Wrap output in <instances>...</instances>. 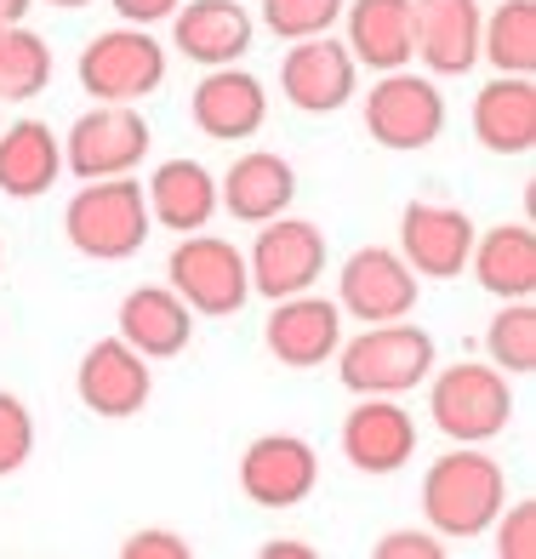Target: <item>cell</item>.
I'll list each match as a JSON object with an SVG mask.
<instances>
[{
    "instance_id": "1",
    "label": "cell",
    "mask_w": 536,
    "mask_h": 559,
    "mask_svg": "<svg viewBox=\"0 0 536 559\" xmlns=\"http://www.w3.org/2000/svg\"><path fill=\"white\" fill-rule=\"evenodd\" d=\"M502 502H508V474L491 451L456 445V451L433 456L422 474V520L445 543L485 537L491 520L502 514Z\"/></svg>"
},
{
    "instance_id": "2",
    "label": "cell",
    "mask_w": 536,
    "mask_h": 559,
    "mask_svg": "<svg viewBox=\"0 0 536 559\" xmlns=\"http://www.w3.org/2000/svg\"><path fill=\"white\" fill-rule=\"evenodd\" d=\"M148 228V200L138 177H92V183L74 189V200L63 206V235L69 246L92 263H126L138 258Z\"/></svg>"
},
{
    "instance_id": "3",
    "label": "cell",
    "mask_w": 536,
    "mask_h": 559,
    "mask_svg": "<svg viewBox=\"0 0 536 559\" xmlns=\"http://www.w3.org/2000/svg\"><path fill=\"white\" fill-rule=\"evenodd\" d=\"M337 377L348 394H412L428 383L433 360H440V348L422 325L412 320H382V325H366L360 337L337 343Z\"/></svg>"
},
{
    "instance_id": "4",
    "label": "cell",
    "mask_w": 536,
    "mask_h": 559,
    "mask_svg": "<svg viewBox=\"0 0 536 559\" xmlns=\"http://www.w3.org/2000/svg\"><path fill=\"white\" fill-rule=\"evenodd\" d=\"M428 417L451 445H485L514 423V389L491 360H456L428 371Z\"/></svg>"
},
{
    "instance_id": "5",
    "label": "cell",
    "mask_w": 536,
    "mask_h": 559,
    "mask_svg": "<svg viewBox=\"0 0 536 559\" xmlns=\"http://www.w3.org/2000/svg\"><path fill=\"white\" fill-rule=\"evenodd\" d=\"M74 74H81V92L92 104H143L166 86V46L138 23L104 29L81 46Z\"/></svg>"
},
{
    "instance_id": "6",
    "label": "cell",
    "mask_w": 536,
    "mask_h": 559,
    "mask_svg": "<svg viewBox=\"0 0 536 559\" xmlns=\"http://www.w3.org/2000/svg\"><path fill=\"white\" fill-rule=\"evenodd\" d=\"M166 286L189 302L194 314H212V320H228L246 309L251 297V269H246V251L223 235H206L194 228L171 246L166 258Z\"/></svg>"
},
{
    "instance_id": "7",
    "label": "cell",
    "mask_w": 536,
    "mask_h": 559,
    "mask_svg": "<svg viewBox=\"0 0 536 559\" xmlns=\"http://www.w3.org/2000/svg\"><path fill=\"white\" fill-rule=\"evenodd\" d=\"M366 132L377 148L417 155L445 132V92L433 86V74H417L412 63L377 74V86L366 92Z\"/></svg>"
},
{
    "instance_id": "8",
    "label": "cell",
    "mask_w": 536,
    "mask_h": 559,
    "mask_svg": "<svg viewBox=\"0 0 536 559\" xmlns=\"http://www.w3.org/2000/svg\"><path fill=\"white\" fill-rule=\"evenodd\" d=\"M148 143H155V132L138 115V104H97L69 126L63 171L81 177V183H92V177H126L143 166Z\"/></svg>"
},
{
    "instance_id": "9",
    "label": "cell",
    "mask_w": 536,
    "mask_h": 559,
    "mask_svg": "<svg viewBox=\"0 0 536 559\" xmlns=\"http://www.w3.org/2000/svg\"><path fill=\"white\" fill-rule=\"evenodd\" d=\"M246 269H251V292L269 297V302L314 292V280L325 274V235H320V223L286 217V212L258 223V240H251V251H246Z\"/></svg>"
},
{
    "instance_id": "10",
    "label": "cell",
    "mask_w": 536,
    "mask_h": 559,
    "mask_svg": "<svg viewBox=\"0 0 536 559\" xmlns=\"http://www.w3.org/2000/svg\"><path fill=\"white\" fill-rule=\"evenodd\" d=\"M337 309L354 314L360 325L405 320L417 314V274L394 246H360L337 269Z\"/></svg>"
},
{
    "instance_id": "11",
    "label": "cell",
    "mask_w": 536,
    "mask_h": 559,
    "mask_svg": "<svg viewBox=\"0 0 536 559\" xmlns=\"http://www.w3.org/2000/svg\"><path fill=\"white\" fill-rule=\"evenodd\" d=\"M354 86H360V63L331 35L291 40V52L279 58V97L302 115H337L354 97Z\"/></svg>"
},
{
    "instance_id": "12",
    "label": "cell",
    "mask_w": 536,
    "mask_h": 559,
    "mask_svg": "<svg viewBox=\"0 0 536 559\" xmlns=\"http://www.w3.org/2000/svg\"><path fill=\"white\" fill-rule=\"evenodd\" d=\"M74 394H81V405L92 417H109V423H126L138 417L148 394H155V371H148V360L120 343V337H97L86 354H81V371H74Z\"/></svg>"
},
{
    "instance_id": "13",
    "label": "cell",
    "mask_w": 536,
    "mask_h": 559,
    "mask_svg": "<svg viewBox=\"0 0 536 559\" xmlns=\"http://www.w3.org/2000/svg\"><path fill=\"white\" fill-rule=\"evenodd\" d=\"M337 445L348 456V468H360L371 479L400 474L417 456V417L394 394H360V405L343 417Z\"/></svg>"
},
{
    "instance_id": "14",
    "label": "cell",
    "mask_w": 536,
    "mask_h": 559,
    "mask_svg": "<svg viewBox=\"0 0 536 559\" xmlns=\"http://www.w3.org/2000/svg\"><path fill=\"white\" fill-rule=\"evenodd\" d=\"M474 217L440 206V200H412L400 212V258L412 263L417 280H456L468 269V251H474Z\"/></svg>"
},
{
    "instance_id": "15",
    "label": "cell",
    "mask_w": 536,
    "mask_h": 559,
    "mask_svg": "<svg viewBox=\"0 0 536 559\" xmlns=\"http://www.w3.org/2000/svg\"><path fill=\"white\" fill-rule=\"evenodd\" d=\"M343 309L337 297H314V292H297V297H279L274 314L263 320V343L279 366L291 371H314L325 366L343 343Z\"/></svg>"
},
{
    "instance_id": "16",
    "label": "cell",
    "mask_w": 536,
    "mask_h": 559,
    "mask_svg": "<svg viewBox=\"0 0 536 559\" xmlns=\"http://www.w3.org/2000/svg\"><path fill=\"white\" fill-rule=\"evenodd\" d=\"M189 120H194L200 138H217V143L258 138L263 120H269V92H263L258 74H246L240 63L206 69L200 86L189 92Z\"/></svg>"
},
{
    "instance_id": "17",
    "label": "cell",
    "mask_w": 536,
    "mask_h": 559,
    "mask_svg": "<svg viewBox=\"0 0 536 559\" xmlns=\"http://www.w3.org/2000/svg\"><path fill=\"white\" fill-rule=\"evenodd\" d=\"M320 486V456L297 435H258L240 451V491L258 508H297Z\"/></svg>"
},
{
    "instance_id": "18",
    "label": "cell",
    "mask_w": 536,
    "mask_h": 559,
    "mask_svg": "<svg viewBox=\"0 0 536 559\" xmlns=\"http://www.w3.org/2000/svg\"><path fill=\"white\" fill-rule=\"evenodd\" d=\"M166 23H171V46L200 69L240 63L251 52V40H258V17L240 0H183Z\"/></svg>"
},
{
    "instance_id": "19",
    "label": "cell",
    "mask_w": 536,
    "mask_h": 559,
    "mask_svg": "<svg viewBox=\"0 0 536 559\" xmlns=\"http://www.w3.org/2000/svg\"><path fill=\"white\" fill-rule=\"evenodd\" d=\"M343 29H348V52L360 69L371 74H389L405 69L417 58V17H412V0H343Z\"/></svg>"
},
{
    "instance_id": "20",
    "label": "cell",
    "mask_w": 536,
    "mask_h": 559,
    "mask_svg": "<svg viewBox=\"0 0 536 559\" xmlns=\"http://www.w3.org/2000/svg\"><path fill=\"white\" fill-rule=\"evenodd\" d=\"M412 17L428 74H468L479 63V0H412Z\"/></svg>"
},
{
    "instance_id": "21",
    "label": "cell",
    "mask_w": 536,
    "mask_h": 559,
    "mask_svg": "<svg viewBox=\"0 0 536 559\" xmlns=\"http://www.w3.org/2000/svg\"><path fill=\"white\" fill-rule=\"evenodd\" d=\"M291 200H297V171L286 155H269V148H251L217 177V206H228L235 223H269L291 212Z\"/></svg>"
},
{
    "instance_id": "22",
    "label": "cell",
    "mask_w": 536,
    "mask_h": 559,
    "mask_svg": "<svg viewBox=\"0 0 536 559\" xmlns=\"http://www.w3.org/2000/svg\"><path fill=\"white\" fill-rule=\"evenodd\" d=\"M474 138L491 155H531L536 148V81L497 74L474 92Z\"/></svg>"
},
{
    "instance_id": "23",
    "label": "cell",
    "mask_w": 536,
    "mask_h": 559,
    "mask_svg": "<svg viewBox=\"0 0 536 559\" xmlns=\"http://www.w3.org/2000/svg\"><path fill=\"white\" fill-rule=\"evenodd\" d=\"M120 343H132L143 360H171L194 337V309L171 286H138L120 297Z\"/></svg>"
},
{
    "instance_id": "24",
    "label": "cell",
    "mask_w": 536,
    "mask_h": 559,
    "mask_svg": "<svg viewBox=\"0 0 536 559\" xmlns=\"http://www.w3.org/2000/svg\"><path fill=\"white\" fill-rule=\"evenodd\" d=\"M148 217L155 228H171V235H194V228H206L217 217V177L200 166V160H160L155 177H148Z\"/></svg>"
},
{
    "instance_id": "25",
    "label": "cell",
    "mask_w": 536,
    "mask_h": 559,
    "mask_svg": "<svg viewBox=\"0 0 536 559\" xmlns=\"http://www.w3.org/2000/svg\"><path fill=\"white\" fill-rule=\"evenodd\" d=\"M468 269L497 302L536 297V228L531 223H497L474 235Z\"/></svg>"
},
{
    "instance_id": "26",
    "label": "cell",
    "mask_w": 536,
    "mask_h": 559,
    "mask_svg": "<svg viewBox=\"0 0 536 559\" xmlns=\"http://www.w3.org/2000/svg\"><path fill=\"white\" fill-rule=\"evenodd\" d=\"M63 177V143L46 120H12L0 132V194L7 200H40Z\"/></svg>"
},
{
    "instance_id": "27",
    "label": "cell",
    "mask_w": 536,
    "mask_h": 559,
    "mask_svg": "<svg viewBox=\"0 0 536 559\" xmlns=\"http://www.w3.org/2000/svg\"><path fill=\"white\" fill-rule=\"evenodd\" d=\"M479 58L497 74H536V0H497L485 12Z\"/></svg>"
},
{
    "instance_id": "28",
    "label": "cell",
    "mask_w": 536,
    "mask_h": 559,
    "mask_svg": "<svg viewBox=\"0 0 536 559\" xmlns=\"http://www.w3.org/2000/svg\"><path fill=\"white\" fill-rule=\"evenodd\" d=\"M52 86V46L29 23L0 29V104H29Z\"/></svg>"
},
{
    "instance_id": "29",
    "label": "cell",
    "mask_w": 536,
    "mask_h": 559,
    "mask_svg": "<svg viewBox=\"0 0 536 559\" xmlns=\"http://www.w3.org/2000/svg\"><path fill=\"white\" fill-rule=\"evenodd\" d=\"M485 360L502 377H531L536 371V302L531 297H514L491 314V325H485Z\"/></svg>"
},
{
    "instance_id": "30",
    "label": "cell",
    "mask_w": 536,
    "mask_h": 559,
    "mask_svg": "<svg viewBox=\"0 0 536 559\" xmlns=\"http://www.w3.org/2000/svg\"><path fill=\"white\" fill-rule=\"evenodd\" d=\"M343 17V0H263V29L274 40H309L331 35V23Z\"/></svg>"
},
{
    "instance_id": "31",
    "label": "cell",
    "mask_w": 536,
    "mask_h": 559,
    "mask_svg": "<svg viewBox=\"0 0 536 559\" xmlns=\"http://www.w3.org/2000/svg\"><path fill=\"white\" fill-rule=\"evenodd\" d=\"M29 451H35V417H29V405L0 389V479L29 463Z\"/></svg>"
},
{
    "instance_id": "32",
    "label": "cell",
    "mask_w": 536,
    "mask_h": 559,
    "mask_svg": "<svg viewBox=\"0 0 536 559\" xmlns=\"http://www.w3.org/2000/svg\"><path fill=\"white\" fill-rule=\"evenodd\" d=\"M497 531V559H536V502H502V514L491 520Z\"/></svg>"
},
{
    "instance_id": "33",
    "label": "cell",
    "mask_w": 536,
    "mask_h": 559,
    "mask_svg": "<svg viewBox=\"0 0 536 559\" xmlns=\"http://www.w3.org/2000/svg\"><path fill=\"white\" fill-rule=\"evenodd\" d=\"M120 559H194V548L177 531H132L120 543Z\"/></svg>"
},
{
    "instance_id": "34",
    "label": "cell",
    "mask_w": 536,
    "mask_h": 559,
    "mask_svg": "<svg viewBox=\"0 0 536 559\" xmlns=\"http://www.w3.org/2000/svg\"><path fill=\"white\" fill-rule=\"evenodd\" d=\"M371 554L377 559H440L445 543L433 537V531H389V537H382Z\"/></svg>"
},
{
    "instance_id": "35",
    "label": "cell",
    "mask_w": 536,
    "mask_h": 559,
    "mask_svg": "<svg viewBox=\"0 0 536 559\" xmlns=\"http://www.w3.org/2000/svg\"><path fill=\"white\" fill-rule=\"evenodd\" d=\"M109 7L126 17V23H138V29H148V23H166L183 0H109Z\"/></svg>"
},
{
    "instance_id": "36",
    "label": "cell",
    "mask_w": 536,
    "mask_h": 559,
    "mask_svg": "<svg viewBox=\"0 0 536 559\" xmlns=\"http://www.w3.org/2000/svg\"><path fill=\"white\" fill-rule=\"evenodd\" d=\"M29 7H35V0H0V29L23 23V17H29Z\"/></svg>"
},
{
    "instance_id": "37",
    "label": "cell",
    "mask_w": 536,
    "mask_h": 559,
    "mask_svg": "<svg viewBox=\"0 0 536 559\" xmlns=\"http://www.w3.org/2000/svg\"><path fill=\"white\" fill-rule=\"evenodd\" d=\"M263 559H314V548H302V543H269Z\"/></svg>"
},
{
    "instance_id": "38",
    "label": "cell",
    "mask_w": 536,
    "mask_h": 559,
    "mask_svg": "<svg viewBox=\"0 0 536 559\" xmlns=\"http://www.w3.org/2000/svg\"><path fill=\"white\" fill-rule=\"evenodd\" d=\"M46 7H63V12H81V7H92V0H46Z\"/></svg>"
},
{
    "instance_id": "39",
    "label": "cell",
    "mask_w": 536,
    "mask_h": 559,
    "mask_svg": "<svg viewBox=\"0 0 536 559\" xmlns=\"http://www.w3.org/2000/svg\"><path fill=\"white\" fill-rule=\"evenodd\" d=\"M0 274H7V246H0Z\"/></svg>"
}]
</instances>
